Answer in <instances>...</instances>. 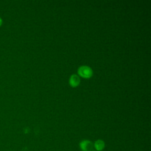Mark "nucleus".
Wrapping results in <instances>:
<instances>
[{"mask_svg": "<svg viewBox=\"0 0 151 151\" xmlns=\"http://www.w3.org/2000/svg\"><path fill=\"white\" fill-rule=\"evenodd\" d=\"M78 73L80 76L86 78L91 77L93 74V71L91 68L86 65L80 67L78 70Z\"/></svg>", "mask_w": 151, "mask_h": 151, "instance_id": "f257e3e1", "label": "nucleus"}, {"mask_svg": "<svg viewBox=\"0 0 151 151\" xmlns=\"http://www.w3.org/2000/svg\"><path fill=\"white\" fill-rule=\"evenodd\" d=\"M79 147L81 151H91L94 148V144L90 140H83L80 142Z\"/></svg>", "mask_w": 151, "mask_h": 151, "instance_id": "f03ea898", "label": "nucleus"}, {"mask_svg": "<svg viewBox=\"0 0 151 151\" xmlns=\"http://www.w3.org/2000/svg\"><path fill=\"white\" fill-rule=\"evenodd\" d=\"M93 144L96 151H102L105 148V142L101 139L96 140Z\"/></svg>", "mask_w": 151, "mask_h": 151, "instance_id": "7ed1b4c3", "label": "nucleus"}, {"mask_svg": "<svg viewBox=\"0 0 151 151\" xmlns=\"http://www.w3.org/2000/svg\"><path fill=\"white\" fill-rule=\"evenodd\" d=\"M80 80L78 76L76 74H73L70 78V84L72 87H76L80 83Z\"/></svg>", "mask_w": 151, "mask_h": 151, "instance_id": "20e7f679", "label": "nucleus"}, {"mask_svg": "<svg viewBox=\"0 0 151 151\" xmlns=\"http://www.w3.org/2000/svg\"><path fill=\"white\" fill-rule=\"evenodd\" d=\"M2 19H1V18H0V26L1 25V24H2Z\"/></svg>", "mask_w": 151, "mask_h": 151, "instance_id": "39448f33", "label": "nucleus"}, {"mask_svg": "<svg viewBox=\"0 0 151 151\" xmlns=\"http://www.w3.org/2000/svg\"><path fill=\"white\" fill-rule=\"evenodd\" d=\"M91 151H96V150H91Z\"/></svg>", "mask_w": 151, "mask_h": 151, "instance_id": "423d86ee", "label": "nucleus"}]
</instances>
